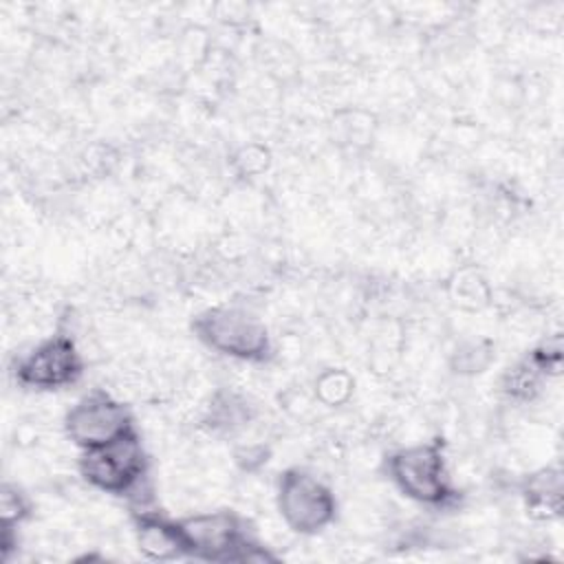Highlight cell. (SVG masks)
I'll return each mask as SVG.
<instances>
[{
  "label": "cell",
  "mask_w": 564,
  "mask_h": 564,
  "mask_svg": "<svg viewBox=\"0 0 564 564\" xmlns=\"http://www.w3.org/2000/svg\"><path fill=\"white\" fill-rule=\"evenodd\" d=\"M383 467L399 494L421 507L449 509L460 500L449 476L443 438L399 447L386 456Z\"/></svg>",
  "instance_id": "1"
},
{
  "label": "cell",
  "mask_w": 564,
  "mask_h": 564,
  "mask_svg": "<svg viewBox=\"0 0 564 564\" xmlns=\"http://www.w3.org/2000/svg\"><path fill=\"white\" fill-rule=\"evenodd\" d=\"M185 555L203 562H271L275 560L231 509L200 511L178 518Z\"/></svg>",
  "instance_id": "2"
},
{
  "label": "cell",
  "mask_w": 564,
  "mask_h": 564,
  "mask_svg": "<svg viewBox=\"0 0 564 564\" xmlns=\"http://www.w3.org/2000/svg\"><path fill=\"white\" fill-rule=\"evenodd\" d=\"M196 339L229 359L264 364L273 355V339L267 324L251 311L234 304L209 306L192 317Z\"/></svg>",
  "instance_id": "3"
},
{
  "label": "cell",
  "mask_w": 564,
  "mask_h": 564,
  "mask_svg": "<svg viewBox=\"0 0 564 564\" xmlns=\"http://www.w3.org/2000/svg\"><path fill=\"white\" fill-rule=\"evenodd\" d=\"M77 469L84 482L101 494L132 496L148 478L150 458L139 432H132L108 445L84 449Z\"/></svg>",
  "instance_id": "4"
},
{
  "label": "cell",
  "mask_w": 564,
  "mask_h": 564,
  "mask_svg": "<svg viewBox=\"0 0 564 564\" xmlns=\"http://www.w3.org/2000/svg\"><path fill=\"white\" fill-rule=\"evenodd\" d=\"M275 505L282 522L297 535H317L337 518L333 489L304 467H289L278 476Z\"/></svg>",
  "instance_id": "5"
},
{
  "label": "cell",
  "mask_w": 564,
  "mask_h": 564,
  "mask_svg": "<svg viewBox=\"0 0 564 564\" xmlns=\"http://www.w3.org/2000/svg\"><path fill=\"white\" fill-rule=\"evenodd\" d=\"M11 372L15 383L24 390L57 392L82 379L84 357L70 335L55 333L20 355Z\"/></svg>",
  "instance_id": "6"
},
{
  "label": "cell",
  "mask_w": 564,
  "mask_h": 564,
  "mask_svg": "<svg viewBox=\"0 0 564 564\" xmlns=\"http://www.w3.org/2000/svg\"><path fill=\"white\" fill-rule=\"evenodd\" d=\"M132 432H137V425L130 408L106 390L84 394L64 414V434L82 452L108 445Z\"/></svg>",
  "instance_id": "7"
},
{
  "label": "cell",
  "mask_w": 564,
  "mask_h": 564,
  "mask_svg": "<svg viewBox=\"0 0 564 564\" xmlns=\"http://www.w3.org/2000/svg\"><path fill=\"white\" fill-rule=\"evenodd\" d=\"M132 533L139 553L152 562H172L187 557L178 522L159 511H134Z\"/></svg>",
  "instance_id": "8"
},
{
  "label": "cell",
  "mask_w": 564,
  "mask_h": 564,
  "mask_svg": "<svg viewBox=\"0 0 564 564\" xmlns=\"http://www.w3.org/2000/svg\"><path fill=\"white\" fill-rule=\"evenodd\" d=\"M522 498L527 513L538 520H553L562 513V471L542 467L524 480Z\"/></svg>",
  "instance_id": "9"
},
{
  "label": "cell",
  "mask_w": 564,
  "mask_h": 564,
  "mask_svg": "<svg viewBox=\"0 0 564 564\" xmlns=\"http://www.w3.org/2000/svg\"><path fill=\"white\" fill-rule=\"evenodd\" d=\"M31 516V502L26 494L11 482L2 485L0 494V522L2 531H15L18 524H22Z\"/></svg>",
  "instance_id": "10"
},
{
  "label": "cell",
  "mask_w": 564,
  "mask_h": 564,
  "mask_svg": "<svg viewBox=\"0 0 564 564\" xmlns=\"http://www.w3.org/2000/svg\"><path fill=\"white\" fill-rule=\"evenodd\" d=\"M249 419V412H247V405L245 401H238L236 397L227 394L223 397L220 401H214L209 405V421L214 427H234V425H240Z\"/></svg>",
  "instance_id": "11"
}]
</instances>
